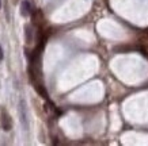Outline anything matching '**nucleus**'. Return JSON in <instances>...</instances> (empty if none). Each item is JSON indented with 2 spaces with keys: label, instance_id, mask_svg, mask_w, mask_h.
Here are the masks:
<instances>
[{
  "label": "nucleus",
  "instance_id": "1",
  "mask_svg": "<svg viewBox=\"0 0 148 146\" xmlns=\"http://www.w3.org/2000/svg\"><path fill=\"white\" fill-rule=\"evenodd\" d=\"M1 127L4 131H10L12 127V122L10 119V115L7 114L5 110H1Z\"/></svg>",
  "mask_w": 148,
  "mask_h": 146
},
{
  "label": "nucleus",
  "instance_id": "2",
  "mask_svg": "<svg viewBox=\"0 0 148 146\" xmlns=\"http://www.w3.org/2000/svg\"><path fill=\"white\" fill-rule=\"evenodd\" d=\"M21 122L25 130H29V120H27V114H26V104L25 100H21Z\"/></svg>",
  "mask_w": 148,
  "mask_h": 146
},
{
  "label": "nucleus",
  "instance_id": "3",
  "mask_svg": "<svg viewBox=\"0 0 148 146\" xmlns=\"http://www.w3.org/2000/svg\"><path fill=\"white\" fill-rule=\"evenodd\" d=\"M32 12V4L29 0H22L21 3V15L22 16H29Z\"/></svg>",
  "mask_w": 148,
  "mask_h": 146
},
{
  "label": "nucleus",
  "instance_id": "4",
  "mask_svg": "<svg viewBox=\"0 0 148 146\" xmlns=\"http://www.w3.org/2000/svg\"><path fill=\"white\" fill-rule=\"evenodd\" d=\"M25 34H26V42L27 43H32L33 31H32V26H30V24H26V26H25Z\"/></svg>",
  "mask_w": 148,
  "mask_h": 146
},
{
  "label": "nucleus",
  "instance_id": "5",
  "mask_svg": "<svg viewBox=\"0 0 148 146\" xmlns=\"http://www.w3.org/2000/svg\"><path fill=\"white\" fill-rule=\"evenodd\" d=\"M3 58H4V52H3V48L0 46V61H3Z\"/></svg>",
  "mask_w": 148,
  "mask_h": 146
},
{
  "label": "nucleus",
  "instance_id": "6",
  "mask_svg": "<svg viewBox=\"0 0 148 146\" xmlns=\"http://www.w3.org/2000/svg\"><path fill=\"white\" fill-rule=\"evenodd\" d=\"M0 8H1V0H0Z\"/></svg>",
  "mask_w": 148,
  "mask_h": 146
}]
</instances>
